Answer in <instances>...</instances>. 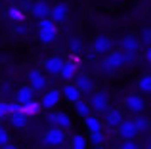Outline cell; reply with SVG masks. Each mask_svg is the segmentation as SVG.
Segmentation results:
<instances>
[{
	"instance_id": "cell-1",
	"label": "cell",
	"mask_w": 151,
	"mask_h": 149,
	"mask_svg": "<svg viewBox=\"0 0 151 149\" xmlns=\"http://www.w3.org/2000/svg\"><path fill=\"white\" fill-rule=\"evenodd\" d=\"M124 63H126V57H124V52H122V50H109L107 56L103 57V67L109 73L121 69Z\"/></svg>"
},
{
	"instance_id": "cell-2",
	"label": "cell",
	"mask_w": 151,
	"mask_h": 149,
	"mask_svg": "<svg viewBox=\"0 0 151 149\" xmlns=\"http://www.w3.org/2000/svg\"><path fill=\"white\" fill-rule=\"evenodd\" d=\"M44 145H48V147H55V145H61L63 142H65V130L63 128H59L58 124L55 126H52L46 130V134H44Z\"/></svg>"
},
{
	"instance_id": "cell-3",
	"label": "cell",
	"mask_w": 151,
	"mask_h": 149,
	"mask_svg": "<svg viewBox=\"0 0 151 149\" xmlns=\"http://www.w3.org/2000/svg\"><path fill=\"white\" fill-rule=\"evenodd\" d=\"M29 86L35 92H42V90L48 86V80H46V77L40 73V69H31L29 71Z\"/></svg>"
},
{
	"instance_id": "cell-4",
	"label": "cell",
	"mask_w": 151,
	"mask_h": 149,
	"mask_svg": "<svg viewBox=\"0 0 151 149\" xmlns=\"http://www.w3.org/2000/svg\"><path fill=\"white\" fill-rule=\"evenodd\" d=\"M124 105H126V109H128L130 113L138 115V113H142L145 109V100L140 96V94H130V96H126Z\"/></svg>"
},
{
	"instance_id": "cell-5",
	"label": "cell",
	"mask_w": 151,
	"mask_h": 149,
	"mask_svg": "<svg viewBox=\"0 0 151 149\" xmlns=\"http://www.w3.org/2000/svg\"><path fill=\"white\" fill-rule=\"evenodd\" d=\"M69 15V6L65 2H58L55 6H50V15L48 17L52 19L54 23H63Z\"/></svg>"
},
{
	"instance_id": "cell-6",
	"label": "cell",
	"mask_w": 151,
	"mask_h": 149,
	"mask_svg": "<svg viewBox=\"0 0 151 149\" xmlns=\"http://www.w3.org/2000/svg\"><path fill=\"white\" fill-rule=\"evenodd\" d=\"M88 105L98 113H105L107 109H109V101H107V96L103 92H94L92 96H90V103Z\"/></svg>"
},
{
	"instance_id": "cell-7",
	"label": "cell",
	"mask_w": 151,
	"mask_h": 149,
	"mask_svg": "<svg viewBox=\"0 0 151 149\" xmlns=\"http://www.w3.org/2000/svg\"><path fill=\"white\" fill-rule=\"evenodd\" d=\"M59 100H61V92L59 90H48V92H44V96L40 100V107L42 109H54L59 103Z\"/></svg>"
},
{
	"instance_id": "cell-8",
	"label": "cell",
	"mask_w": 151,
	"mask_h": 149,
	"mask_svg": "<svg viewBox=\"0 0 151 149\" xmlns=\"http://www.w3.org/2000/svg\"><path fill=\"white\" fill-rule=\"evenodd\" d=\"M92 50L96 54H107L109 50H113V40H111L109 37H103V34H100V37L94 38Z\"/></svg>"
},
{
	"instance_id": "cell-9",
	"label": "cell",
	"mask_w": 151,
	"mask_h": 149,
	"mask_svg": "<svg viewBox=\"0 0 151 149\" xmlns=\"http://www.w3.org/2000/svg\"><path fill=\"white\" fill-rule=\"evenodd\" d=\"M117 128H119V136H121L122 140H132V138H136V134H138L134 120H124L122 119V122L119 124Z\"/></svg>"
},
{
	"instance_id": "cell-10",
	"label": "cell",
	"mask_w": 151,
	"mask_h": 149,
	"mask_svg": "<svg viewBox=\"0 0 151 149\" xmlns=\"http://www.w3.org/2000/svg\"><path fill=\"white\" fill-rule=\"evenodd\" d=\"M33 100H35V90L31 88V86H21V88L15 92V101H17L19 105H25Z\"/></svg>"
},
{
	"instance_id": "cell-11",
	"label": "cell",
	"mask_w": 151,
	"mask_h": 149,
	"mask_svg": "<svg viewBox=\"0 0 151 149\" xmlns=\"http://www.w3.org/2000/svg\"><path fill=\"white\" fill-rule=\"evenodd\" d=\"M140 48V38L136 34H126L121 40V50L122 52H138Z\"/></svg>"
},
{
	"instance_id": "cell-12",
	"label": "cell",
	"mask_w": 151,
	"mask_h": 149,
	"mask_svg": "<svg viewBox=\"0 0 151 149\" xmlns=\"http://www.w3.org/2000/svg\"><path fill=\"white\" fill-rule=\"evenodd\" d=\"M122 113L119 111V109H107L105 111V124L107 126H111V128H117L119 124L122 122Z\"/></svg>"
},
{
	"instance_id": "cell-13",
	"label": "cell",
	"mask_w": 151,
	"mask_h": 149,
	"mask_svg": "<svg viewBox=\"0 0 151 149\" xmlns=\"http://www.w3.org/2000/svg\"><path fill=\"white\" fill-rule=\"evenodd\" d=\"M63 67V59L61 57H48V59L44 61V71L48 74H59V71H61Z\"/></svg>"
},
{
	"instance_id": "cell-14",
	"label": "cell",
	"mask_w": 151,
	"mask_h": 149,
	"mask_svg": "<svg viewBox=\"0 0 151 149\" xmlns=\"http://www.w3.org/2000/svg\"><path fill=\"white\" fill-rule=\"evenodd\" d=\"M31 14H33L37 19L48 17V15H50V6H48V2H44V0H38V2H35L33 8H31Z\"/></svg>"
},
{
	"instance_id": "cell-15",
	"label": "cell",
	"mask_w": 151,
	"mask_h": 149,
	"mask_svg": "<svg viewBox=\"0 0 151 149\" xmlns=\"http://www.w3.org/2000/svg\"><path fill=\"white\" fill-rule=\"evenodd\" d=\"M63 96H65L67 100L71 101V103H75V101L81 100L82 92H81V90H78L75 84H65V86H63Z\"/></svg>"
},
{
	"instance_id": "cell-16",
	"label": "cell",
	"mask_w": 151,
	"mask_h": 149,
	"mask_svg": "<svg viewBox=\"0 0 151 149\" xmlns=\"http://www.w3.org/2000/svg\"><path fill=\"white\" fill-rule=\"evenodd\" d=\"M75 74H77V63H73V61H63V67H61V71H59V77H61L63 80H71Z\"/></svg>"
},
{
	"instance_id": "cell-17",
	"label": "cell",
	"mask_w": 151,
	"mask_h": 149,
	"mask_svg": "<svg viewBox=\"0 0 151 149\" xmlns=\"http://www.w3.org/2000/svg\"><path fill=\"white\" fill-rule=\"evenodd\" d=\"M75 86H77L82 94H90L94 90V80L90 77H78L77 80H75Z\"/></svg>"
},
{
	"instance_id": "cell-18",
	"label": "cell",
	"mask_w": 151,
	"mask_h": 149,
	"mask_svg": "<svg viewBox=\"0 0 151 149\" xmlns=\"http://www.w3.org/2000/svg\"><path fill=\"white\" fill-rule=\"evenodd\" d=\"M84 126L88 132H100L101 130V120L96 115H86L84 117Z\"/></svg>"
},
{
	"instance_id": "cell-19",
	"label": "cell",
	"mask_w": 151,
	"mask_h": 149,
	"mask_svg": "<svg viewBox=\"0 0 151 149\" xmlns=\"http://www.w3.org/2000/svg\"><path fill=\"white\" fill-rule=\"evenodd\" d=\"M21 111L25 113L27 117H35V115H38V113L42 111V107H40V101H29V103H25V105H21Z\"/></svg>"
},
{
	"instance_id": "cell-20",
	"label": "cell",
	"mask_w": 151,
	"mask_h": 149,
	"mask_svg": "<svg viewBox=\"0 0 151 149\" xmlns=\"http://www.w3.org/2000/svg\"><path fill=\"white\" fill-rule=\"evenodd\" d=\"M10 122H12V126L14 128H25L27 126V115L23 111H19V113H14V115H10Z\"/></svg>"
},
{
	"instance_id": "cell-21",
	"label": "cell",
	"mask_w": 151,
	"mask_h": 149,
	"mask_svg": "<svg viewBox=\"0 0 151 149\" xmlns=\"http://www.w3.org/2000/svg\"><path fill=\"white\" fill-rule=\"evenodd\" d=\"M55 37H58V33H55V31H38V40H40L44 46L52 44V42L55 40Z\"/></svg>"
},
{
	"instance_id": "cell-22",
	"label": "cell",
	"mask_w": 151,
	"mask_h": 149,
	"mask_svg": "<svg viewBox=\"0 0 151 149\" xmlns=\"http://www.w3.org/2000/svg\"><path fill=\"white\" fill-rule=\"evenodd\" d=\"M55 124L59 128H63V130H67L71 126V117L67 113H55Z\"/></svg>"
},
{
	"instance_id": "cell-23",
	"label": "cell",
	"mask_w": 151,
	"mask_h": 149,
	"mask_svg": "<svg viewBox=\"0 0 151 149\" xmlns=\"http://www.w3.org/2000/svg\"><path fill=\"white\" fill-rule=\"evenodd\" d=\"M138 90L144 94H151V74H144L138 80Z\"/></svg>"
},
{
	"instance_id": "cell-24",
	"label": "cell",
	"mask_w": 151,
	"mask_h": 149,
	"mask_svg": "<svg viewBox=\"0 0 151 149\" xmlns=\"http://www.w3.org/2000/svg\"><path fill=\"white\" fill-rule=\"evenodd\" d=\"M86 138L82 134H75L73 138H71V149H86Z\"/></svg>"
},
{
	"instance_id": "cell-25",
	"label": "cell",
	"mask_w": 151,
	"mask_h": 149,
	"mask_svg": "<svg viewBox=\"0 0 151 149\" xmlns=\"http://www.w3.org/2000/svg\"><path fill=\"white\" fill-rule=\"evenodd\" d=\"M73 105H75V111H77V115H78V117H82V119H84L86 115H90V105H88V103H84L82 100L75 101Z\"/></svg>"
},
{
	"instance_id": "cell-26",
	"label": "cell",
	"mask_w": 151,
	"mask_h": 149,
	"mask_svg": "<svg viewBox=\"0 0 151 149\" xmlns=\"http://www.w3.org/2000/svg\"><path fill=\"white\" fill-rule=\"evenodd\" d=\"M8 15H10L15 23H21L23 19H25V14H23V10L19 6H12L10 10H8Z\"/></svg>"
},
{
	"instance_id": "cell-27",
	"label": "cell",
	"mask_w": 151,
	"mask_h": 149,
	"mask_svg": "<svg viewBox=\"0 0 151 149\" xmlns=\"http://www.w3.org/2000/svg\"><path fill=\"white\" fill-rule=\"evenodd\" d=\"M38 31H55L58 33V27H55V23L50 17H42V19H38Z\"/></svg>"
},
{
	"instance_id": "cell-28",
	"label": "cell",
	"mask_w": 151,
	"mask_h": 149,
	"mask_svg": "<svg viewBox=\"0 0 151 149\" xmlns=\"http://www.w3.org/2000/svg\"><path fill=\"white\" fill-rule=\"evenodd\" d=\"M134 124H136V130L138 132H144V130H147V128H149V120L145 119V117H142L140 113H138L136 119H134Z\"/></svg>"
},
{
	"instance_id": "cell-29",
	"label": "cell",
	"mask_w": 151,
	"mask_h": 149,
	"mask_svg": "<svg viewBox=\"0 0 151 149\" xmlns=\"http://www.w3.org/2000/svg\"><path fill=\"white\" fill-rule=\"evenodd\" d=\"M69 50L73 54H78L82 50V40L78 37H73V38H69Z\"/></svg>"
},
{
	"instance_id": "cell-30",
	"label": "cell",
	"mask_w": 151,
	"mask_h": 149,
	"mask_svg": "<svg viewBox=\"0 0 151 149\" xmlns=\"http://www.w3.org/2000/svg\"><path fill=\"white\" fill-rule=\"evenodd\" d=\"M90 142H92V145H101L103 142H105V136H103V132H90Z\"/></svg>"
},
{
	"instance_id": "cell-31",
	"label": "cell",
	"mask_w": 151,
	"mask_h": 149,
	"mask_svg": "<svg viewBox=\"0 0 151 149\" xmlns=\"http://www.w3.org/2000/svg\"><path fill=\"white\" fill-rule=\"evenodd\" d=\"M6 111H8V115L19 113V111H21V105H19L17 101H14V103H6Z\"/></svg>"
},
{
	"instance_id": "cell-32",
	"label": "cell",
	"mask_w": 151,
	"mask_h": 149,
	"mask_svg": "<svg viewBox=\"0 0 151 149\" xmlns=\"http://www.w3.org/2000/svg\"><path fill=\"white\" fill-rule=\"evenodd\" d=\"M138 38H140V42H144V44L147 46L149 42H151V29H144V31H142V34H140Z\"/></svg>"
},
{
	"instance_id": "cell-33",
	"label": "cell",
	"mask_w": 151,
	"mask_h": 149,
	"mask_svg": "<svg viewBox=\"0 0 151 149\" xmlns=\"http://www.w3.org/2000/svg\"><path fill=\"white\" fill-rule=\"evenodd\" d=\"M8 142H10V134L4 126H0V145H6Z\"/></svg>"
},
{
	"instance_id": "cell-34",
	"label": "cell",
	"mask_w": 151,
	"mask_h": 149,
	"mask_svg": "<svg viewBox=\"0 0 151 149\" xmlns=\"http://www.w3.org/2000/svg\"><path fill=\"white\" fill-rule=\"evenodd\" d=\"M119 149H138V145L132 142V140H124V142L121 143V147Z\"/></svg>"
},
{
	"instance_id": "cell-35",
	"label": "cell",
	"mask_w": 151,
	"mask_h": 149,
	"mask_svg": "<svg viewBox=\"0 0 151 149\" xmlns=\"http://www.w3.org/2000/svg\"><path fill=\"white\" fill-rule=\"evenodd\" d=\"M6 115H8V111H6V101H0V119H4Z\"/></svg>"
},
{
	"instance_id": "cell-36",
	"label": "cell",
	"mask_w": 151,
	"mask_h": 149,
	"mask_svg": "<svg viewBox=\"0 0 151 149\" xmlns=\"http://www.w3.org/2000/svg\"><path fill=\"white\" fill-rule=\"evenodd\" d=\"M46 120H48L50 124H55V113H48V115H46Z\"/></svg>"
},
{
	"instance_id": "cell-37",
	"label": "cell",
	"mask_w": 151,
	"mask_h": 149,
	"mask_svg": "<svg viewBox=\"0 0 151 149\" xmlns=\"http://www.w3.org/2000/svg\"><path fill=\"white\" fill-rule=\"evenodd\" d=\"M145 59L151 61V42L147 44V48H145Z\"/></svg>"
},
{
	"instance_id": "cell-38",
	"label": "cell",
	"mask_w": 151,
	"mask_h": 149,
	"mask_svg": "<svg viewBox=\"0 0 151 149\" xmlns=\"http://www.w3.org/2000/svg\"><path fill=\"white\" fill-rule=\"evenodd\" d=\"M15 33H17V34H25V33H27V29H25L23 25H19L17 29H15Z\"/></svg>"
},
{
	"instance_id": "cell-39",
	"label": "cell",
	"mask_w": 151,
	"mask_h": 149,
	"mask_svg": "<svg viewBox=\"0 0 151 149\" xmlns=\"http://www.w3.org/2000/svg\"><path fill=\"white\" fill-rule=\"evenodd\" d=\"M2 149H19V147H17V145H14V143H10V142H8L6 145H2Z\"/></svg>"
},
{
	"instance_id": "cell-40",
	"label": "cell",
	"mask_w": 151,
	"mask_h": 149,
	"mask_svg": "<svg viewBox=\"0 0 151 149\" xmlns=\"http://www.w3.org/2000/svg\"><path fill=\"white\" fill-rule=\"evenodd\" d=\"M94 149H105L103 145H94Z\"/></svg>"
},
{
	"instance_id": "cell-41",
	"label": "cell",
	"mask_w": 151,
	"mask_h": 149,
	"mask_svg": "<svg viewBox=\"0 0 151 149\" xmlns=\"http://www.w3.org/2000/svg\"><path fill=\"white\" fill-rule=\"evenodd\" d=\"M147 149H151V142H149V143H147Z\"/></svg>"
},
{
	"instance_id": "cell-42",
	"label": "cell",
	"mask_w": 151,
	"mask_h": 149,
	"mask_svg": "<svg viewBox=\"0 0 151 149\" xmlns=\"http://www.w3.org/2000/svg\"><path fill=\"white\" fill-rule=\"evenodd\" d=\"M0 61H2V54H0Z\"/></svg>"
},
{
	"instance_id": "cell-43",
	"label": "cell",
	"mask_w": 151,
	"mask_h": 149,
	"mask_svg": "<svg viewBox=\"0 0 151 149\" xmlns=\"http://www.w3.org/2000/svg\"><path fill=\"white\" fill-rule=\"evenodd\" d=\"M0 8H2V0H0Z\"/></svg>"
}]
</instances>
